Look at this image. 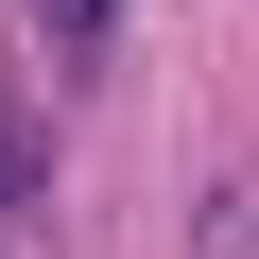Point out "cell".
Listing matches in <instances>:
<instances>
[{"instance_id":"6da1fadb","label":"cell","mask_w":259,"mask_h":259,"mask_svg":"<svg viewBox=\"0 0 259 259\" xmlns=\"http://www.w3.org/2000/svg\"><path fill=\"white\" fill-rule=\"evenodd\" d=\"M52 35H69V52H104V35H121V0H52Z\"/></svg>"},{"instance_id":"7a4b0ae2","label":"cell","mask_w":259,"mask_h":259,"mask_svg":"<svg viewBox=\"0 0 259 259\" xmlns=\"http://www.w3.org/2000/svg\"><path fill=\"white\" fill-rule=\"evenodd\" d=\"M0 190H18V139H0Z\"/></svg>"}]
</instances>
